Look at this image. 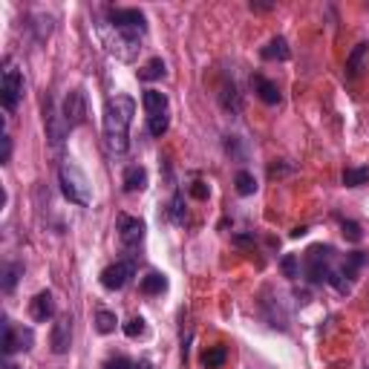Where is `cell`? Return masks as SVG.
I'll use <instances>...</instances> for the list:
<instances>
[{
	"mask_svg": "<svg viewBox=\"0 0 369 369\" xmlns=\"http://www.w3.org/2000/svg\"><path fill=\"white\" fill-rule=\"evenodd\" d=\"M133 116H136V101L130 95L118 92L113 99H107V104H104V142H107L110 153H116V156L127 153Z\"/></svg>",
	"mask_w": 369,
	"mask_h": 369,
	"instance_id": "6da1fadb",
	"label": "cell"
},
{
	"mask_svg": "<svg viewBox=\"0 0 369 369\" xmlns=\"http://www.w3.org/2000/svg\"><path fill=\"white\" fill-rule=\"evenodd\" d=\"M147 32H130V29H116L110 23H99V38H101V47L116 55L118 61H133L142 49V40Z\"/></svg>",
	"mask_w": 369,
	"mask_h": 369,
	"instance_id": "7a4b0ae2",
	"label": "cell"
},
{
	"mask_svg": "<svg viewBox=\"0 0 369 369\" xmlns=\"http://www.w3.org/2000/svg\"><path fill=\"white\" fill-rule=\"evenodd\" d=\"M58 182H61V194L70 199L73 205H78V208H87V205L92 202L90 179H87L84 170H81L78 165H73V162H64V165H61Z\"/></svg>",
	"mask_w": 369,
	"mask_h": 369,
	"instance_id": "3957f363",
	"label": "cell"
},
{
	"mask_svg": "<svg viewBox=\"0 0 369 369\" xmlns=\"http://www.w3.org/2000/svg\"><path fill=\"white\" fill-rule=\"evenodd\" d=\"M338 263V254L332 245H311L306 251V275L311 283H329Z\"/></svg>",
	"mask_w": 369,
	"mask_h": 369,
	"instance_id": "277c9868",
	"label": "cell"
},
{
	"mask_svg": "<svg viewBox=\"0 0 369 369\" xmlns=\"http://www.w3.org/2000/svg\"><path fill=\"white\" fill-rule=\"evenodd\" d=\"M21 95H23V75H21L18 66H12V64L6 61L3 78H0V104H3L6 110L12 113V110L18 107Z\"/></svg>",
	"mask_w": 369,
	"mask_h": 369,
	"instance_id": "5b68a950",
	"label": "cell"
},
{
	"mask_svg": "<svg viewBox=\"0 0 369 369\" xmlns=\"http://www.w3.org/2000/svg\"><path fill=\"white\" fill-rule=\"evenodd\" d=\"M61 116L66 121V127H81L84 125V118H87V95L84 90H70L64 95V104H61Z\"/></svg>",
	"mask_w": 369,
	"mask_h": 369,
	"instance_id": "8992f818",
	"label": "cell"
},
{
	"mask_svg": "<svg viewBox=\"0 0 369 369\" xmlns=\"http://www.w3.org/2000/svg\"><path fill=\"white\" fill-rule=\"evenodd\" d=\"M136 275V263L133 259H116L113 266H107L101 271V285L104 289H110V292H118V289H125V285L133 280Z\"/></svg>",
	"mask_w": 369,
	"mask_h": 369,
	"instance_id": "52a82bcc",
	"label": "cell"
},
{
	"mask_svg": "<svg viewBox=\"0 0 369 369\" xmlns=\"http://www.w3.org/2000/svg\"><path fill=\"white\" fill-rule=\"evenodd\" d=\"M107 23L116 26V29L147 32V21L139 9H107Z\"/></svg>",
	"mask_w": 369,
	"mask_h": 369,
	"instance_id": "ba28073f",
	"label": "cell"
},
{
	"mask_svg": "<svg viewBox=\"0 0 369 369\" xmlns=\"http://www.w3.org/2000/svg\"><path fill=\"white\" fill-rule=\"evenodd\" d=\"M35 344V338H32V329H23V326H15L9 318L3 320V352L12 355V352H18V349H32Z\"/></svg>",
	"mask_w": 369,
	"mask_h": 369,
	"instance_id": "9c48e42d",
	"label": "cell"
},
{
	"mask_svg": "<svg viewBox=\"0 0 369 369\" xmlns=\"http://www.w3.org/2000/svg\"><path fill=\"white\" fill-rule=\"evenodd\" d=\"M144 231H147L144 222L136 220V216H127V214L118 216V240L125 249H139L144 242Z\"/></svg>",
	"mask_w": 369,
	"mask_h": 369,
	"instance_id": "30bf717a",
	"label": "cell"
},
{
	"mask_svg": "<svg viewBox=\"0 0 369 369\" xmlns=\"http://www.w3.org/2000/svg\"><path fill=\"white\" fill-rule=\"evenodd\" d=\"M49 346L55 355H66L73 346V318L70 314H64V318L55 320V326H52V335H49Z\"/></svg>",
	"mask_w": 369,
	"mask_h": 369,
	"instance_id": "8fae6325",
	"label": "cell"
},
{
	"mask_svg": "<svg viewBox=\"0 0 369 369\" xmlns=\"http://www.w3.org/2000/svg\"><path fill=\"white\" fill-rule=\"evenodd\" d=\"M29 314L35 323H47L55 318V297H52V292H38L29 303Z\"/></svg>",
	"mask_w": 369,
	"mask_h": 369,
	"instance_id": "7c38bea8",
	"label": "cell"
},
{
	"mask_svg": "<svg viewBox=\"0 0 369 369\" xmlns=\"http://www.w3.org/2000/svg\"><path fill=\"white\" fill-rule=\"evenodd\" d=\"M66 133H70V127H66L64 116H61L52 104H47V136H49V142L58 147V144L66 139Z\"/></svg>",
	"mask_w": 369,
	"mask_h": 369,
	"instance_id": "4fadbf2b",
	"label": "cell"
},
{
	"mask_svg": "<svg viewBox=\"0 0 369 369\" xmlns=\"http://www.w3.org/2000/svg\"><path fill=\"white\" fill-rule=\"evenodd\" d=\"M251 87H254V92H257L259 101H266V104H280V101H283L277 84H275V81H268L266 75H254V78H251Z\"/></svg>",
	"mask_w": 369,
	"mask_h": 369,
	"instance_id": "5bb4252c",
	"label": "cell"
},
{
	"mask_svg": "<svg viewBox=\"0 0 369 369\" xmlns=\"http://www.w3.org/2000/svg\"><path fill=\"white\" fill-rule=\"evenodd\" d=\"M142 104H144V113H147V118L168 113V95H165V92H159V90H144V95H142Z\"/></svg>",
	"mask_w": 369,
	"mask_h": 369,
	"instance_id": "9a60e30c",
	"label": "cell"
},
{
	"mask_svg": "<svg viewBox=\"0 0 369 369\" xmlns=\"http://www.w3.org/2000/svg\"><path fill=\"white\" fill-rule=\"evenodd\" d=\"M263 58L266 61H289L292 58V49H289V40L285 38H271L268 44L263 47Z\"/></svg>",
	"mask_w": 369,
	"mask_h": 369,
	"instance_id": "2e32d148",
	"label": "cell"
},
{
	"mask_svg": "<svg viewBox=\"0 0 369 369\" xmlns=\"http://www.w3.org/2000/svg\"><path fill=\"white\" fill-rule=\"evenodd\" d=\"M121 182H125V190L136 194V190H144L147 188V170L142 165H130L121 176Z\"/></svg>",
	"mask_w": 369,
	"mask_h": 369,
	"instance_id": "e0dca14e",
	"label": "cell"
},
{
	"mask_svg": "<svg viewBox=\"0 0 369 369\" xmlns=\"http://www.w3.org/2000/svg\"><path fill=\"white\" fill-rule=\"evenodd\" d=\"M168 289V277L159 275V271H150L142 277V294H162Z\"/></svg>",
	"mask_w": 369,
	"mask_h": 369,
	"instance_id": "ac0fdd59",
	"label": "cell"
},
{
	"mask_svg": "<svg viewBox=\"0 0 369 369\" xmlns=\"http://www.w3.org/2000/svg\"><path fill=\"white\" fill-rule=\"evenodd\" d=\"M228 361V349L225 346H211L202 352V366L205 369H220Z\"/></svg>",
	"mask_w": 369,
	"mask_h": 369,
	"instance_id": "d6986e66",
	"label": "cell"
},
{
	"mask_svg": "<svg viewBox=\"0 0 369 369\" xmlns=\"http://www.w3.org/2000/svg\"><path fill=\"white\" fill-rule=\"evenodd\" d=\"M366 52H369V47L366 44H358L352 49V55L346 58V73H349V78H355V75H361V70H364V58H366Z\"/></svg>",
	"mask_w": 369,
	"mask_h": 369,
	"instance_id": "ffe728a7",
	"label": "cell"
},
{
	"mask_svg": "<svg viewBox=\"0 0 369 369\" xmlns=\"http://www.w3.org/2000/svg\"><path fill=\"white\" fill-rule=\"evenodd\" d=\"M165 73H168L165 61H162V58H150V61L142 66V70H139V78H142V81H156V78H162Z\"/></svg>",
	"mask_w": 369,
	"mask_h": 369,
	"instance_id": "44dd1931",
	"label": "cell"
},
{
	"mask_svg": "<svg viewBox=\"0 0 369 369\" xmlns=\"http://www.w3.org/2000/svg\"><path fill=\"white\" fill-rule=\"evenodd\" d=\"M366 182H369V168L366 165L364 168H346L344 170V185L346 188H361Z\"/></svg>",
	"mask_w": 369,
	"mask_h": 369,
	"instance_id": "7402d4cb",
	"label": "cell"
},
{
	"mask_svg": "<svg viewBox=\"0 0 369 369\" xmlns=\"http://www.w3.org/2000/svg\"><path fill=\"white\" fill-rule=\"evenodd\" d=\"M21 275H23V266H21V263H6L3 271H0V277H3V292H12V289H15Z\"/></svg>",
	"mask_w": 369,
	"mask_h": 369,
	"instance_id": "603a6c76",
	"label": "cell"
},
{
	"mask_svg": "<svg viewBox=\"0 0 369 369\" xmlns=\"http://www.w3.org/2000/svg\"><path fill=\"white\" fill-rule=\"evenodd\" d=\"M234 185H237V194H242V196H251L257 190V179H254V173H249V170H240L234 176Z\"/></svg>",
	"mask_w": 369,
	"mask_h": 369,
	"instance_id": "cb8c5ba5",
	"label": "cell"
},
{
	"mask_svg": "<svg viewBox=\"0 0 369 369\" xmlns=\"http://www.w3.org/2000/svg\"><path fill=\"white\" fill-rule=\"evenodd\" d=\"M116 314L113 311H107V309H101L99 314H95V329H99L101 335H110V332H116Z\"/></svg>",
	"mask_w": 369,
	"mask_h": 369,
	"instance_id": "d4e9b609",
	"label": "cell"
},
{
	"mask_svg": "<svg viewBox=\"0 0 369 369\" xmlns=\"http://www.w3.org/2000/svg\"><path fill=\"white\" fill-rule=\"evenodd\" d=\"M168 125H170V116H168V113L147 118V130H150V136H165V133H168Z\"/></svg>",
	"mask_w": 369,
	"mask_h": 369,
	"instance_id": "484cf974",
	"label": "cell"
},
{
	"mask_svg": "<svg viewBox=\"0 0 369 369\" xmlns=\"http://www.w3.org/2000/svg\"><path fill=\"white\" fill-rule=\"evenodd\" d=\"M280 268H283V275L285 277H300V259L294 257V254H289V257H283V263H280Z\"/></svg>",
	"mask_w": 369,
	"mask_h": 369,
	"instance_id": "4316f807",
	"label": "cell"
},
{
	"mask_svg": "<svg viewBox=\"0 0 369 369\" xmlns=\"http://www.w3.org/2000/svg\"><path fill=\"white\" fill-rule=\"evenodd\" d=\"M125 335H127V338H142V335H144V320H142V318L127 320V323H125Z\"/></svg>",
	"mask_w": 369,
	"mask_h": 369,
	"instance_id": "83f0119b",
	"label": "cell"
},
{
	"mask_svg": "<svg viewBox=\"0 0 369 369\" xmlns=\"http://www.w3.org/2000/svg\"><path fill=\"white\" fill-rule=\"evenodd\" d=\"M340 228H344V237H346V240H352V242H361V240H364L358 222H340Z\"/></svg>",
	"mask_w": 369,
	"mask_h": 369,
	"instance_id": "f1b7e54d",
	"label": "cell"
},
{
	"mask_svg": "<svg viewBox=\"0 0 369 369\" xmlns=\"http://www.w3.org/2000/svg\"><path fill=\"white\" fill-rule=\"evenodd\" d=\"M170 216H173V222L176 225H182L185 222V208H182V194H176V199H173V205H170Z\"/></svg>",
	"mask_w": 369,
	"mask_h": 369,
	"instance_id": "f546056e",
	"label": "cell"
},
{
	"mask_svg": "<svg viewBox=\"0 0 369 369\" xmlns=\"http://www.w3.org/2000/svg\"><path fill=\"white\" fill-rule=\"evenodd\" d=\"M0 144H3V153H0V162H3V165H9V159H12V136H9V133H3V136H0Z\"/></svg>",
	"mask_w": 369,
	"mask_h": 369,
	"instance_id": "4dcf8cb0",
	"label": "cell"
},
{
	"mask_svg": "<svg viewBox=\"0 0 369 369\" xmlns=\"http://www.w3.org/2000/svg\"><path fill=\"white\" fill-rule=\"evenodd\" d=\"M104 369H133V361H127L125 355H118V358H110V361H107Z\"/></svg>",
	"mask_w": 369,
	"mask_h": 369,
	"instance_id": "1f68e13d",
	"label": "cell"
},
{
	"mask_svg": "<svg viewBox=\"0 0 369 369\" xmlns=\"http://www.w3.org/2000/svg\"><path fill=\"white\" fill-rule=\"evenodd\" d=\"M194 196H199V199L208 196V190H205V185H202V182H196V185H194Z\"/></svg>",
	"mask_w": 369,
	"mask_h": 369,
	"instance_id": "d6a6232c",
	"label": "cell"
},
{
	"mask_svg": "<svg viewBox=\"0 0 369 369\" xmlns=\"http://www.w3.org/2000/svg\"><path fill=\"white\" fill-rule=\"evenodd\" d=\"M133 369H153V366H150L147 361H139V364H133Z\"/></svg>",
	"mask_w": 369,
	"mask_h": 369,
	"instance_id": "836d02e7",
	"label": "cell"
},
{
	"mask_svg": "<svg viewBox=\"0 0 369 369\" xmlns=\"http://www.w3.org/2000/svg\"><path fill=\"white\" fill-rule=\"evenodd\" d=\"M366 369H369V366H366Z\"/></svg>",
	"mask_w": 369,
	"mask_h": 369,
	"instance_id": "e575fe53",
	"label": "cell"
}]
</instances>
